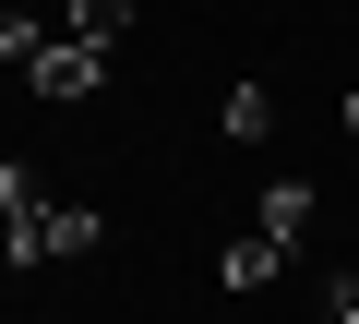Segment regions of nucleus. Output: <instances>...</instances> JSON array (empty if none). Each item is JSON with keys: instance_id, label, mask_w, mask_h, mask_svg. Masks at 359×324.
Wrapping results in <instances>:
<instances>
[{"instance_id": "nucleus-5", "label": "nucleus", "mask_w": 359, "mask_h": 324, "mask_svg": "<svg viewBox=\"0 0 359 324\" xmlns=\"http://www.w3.org/2000/svg\"><path fill=\"white\" fill-rule=\"evenodd\" d=\"M276 264H287V240H264V228H240V240H228V288H264Z\"/></svg>"}, {"instance_id": "nucleus-8", "label": "nucleus", "mask_w": 359, "mask_h": 324, "mask_svg": "<svg viewBox=\"0 0 359 324\" xmlns=\"http://www.w3.org/2000/svg\"><path fill=\"white\" fill-rule=\"evenodd\" d=\"M323 324H359V276H335V312H323Z\"/></svg>"}, {"instance_id": "nucleus-4", "label": "nucleus", "mask_w": 359, "mask_h": 324, "mask_svg": "<svg viewBox=\"0 0 359 324\" xmlns=\"http://www.w3.org/2000/svg\"><path fill=\"white\" fill-rule=\"evenodd\" d=\"M216 120H228V144H264V132H276V96H264V84H228Z\"/></svg>"}, {"instance_id": "nucleus-1", "label": "nucleus", "mask_w": 359, "mask_h": 324, "mask_svg": "<svg viewBox=\"0 0 359 324\" xmlns=\"http://www.w3.org/2000/svg\"><path fill=\"white\" fill-rule=\"evenodd\" d=\"M96 240H108L96 205H60L48 181H25V156L0 169V252H13V264H72V252H96Z\"/></svg>"}, {"instance_id": "nucleus-2", "label": "nucleus", "mask_w": 359, "mask_h": 324, "mask_svg": "<svg viewBox=\"0 0 359 324\" xmlns=\"http://www.w3.org/2000/svg\"><path fill=\"white\" fill-rule=\"evenodd\" d=\"M25 84H36V96H96V84H108V48H84V37H48V48L25 60Z\"/></svg>"}, {"instance_id": "nucleus-6", "label": "nucleus", "mask_w": 359, "mask_h": 324, "mask_svg": "<svg viewBox=\"0 0 359 324\" xmlns=\"http://www.w3.org/2000/svg\"><path fill=\"white\" fill-rule=\"evenodd\" d=\"M120 25H132V0H72V25H60V37H84V48H108Z\"/></svg>"}, {"instance_id": "nucleus-3", "label": "nucleus", "mask_w": 359, "mask_h": 324, "mask_svg": "<svg viewBox=\"0 0 359 324\" xmlns=\"http://www.w3.org/2000/svg\"><path fill=\"white\" fill-rule=\"evenodd\" d=\"M252 228L299 252V228H311V181H264V193H252Z\"/></svg>"}, {"instance_id": "nucleus-7", "label": "nucleus", "mask_w": 359, "mask_h": 324, "mask_svg": "<svg viewBox=\"0 0 359 324\" xmlns=\"http://www.w3.org/2000/svg\"><path fill=\"white\" fill-rule=\"evenodd\" d=\"M36 48H48V25H36V13H0V60H13V72H25Z\"/></svg>"}, {"instance_id": "nucleus-9", "label": "nucleus", "mask_w": 359, "mask_h": 324, "mask_svg": "<svg viewBox=\"0 0 359 324\" xmlns=\"http://www.w3.org/2000/svg\"><path fill=\"white\" fill-rule=\"evenodd\" d=\"M347 144H359V96H347Z\"/></svg>"}]
</instances>
